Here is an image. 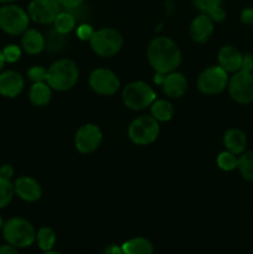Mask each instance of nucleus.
<instances>
[{"label":"nucleus","mask_w":253,"mask_h":254,"mask_svg":"<svg viewBox=\"0 0 253 254\" xmlns=\"http://www.w3.org/2000/svg\"><path fill=\"white\" fill-rule=\"evenodd\" d=\"M149 64L158 73H170L176 71L181 64V51L173 39L158 36L153 39L146 49Z\"/></svg>","instance_id":"obj_1"},{"label":"nucleus","mask_w":253,"mask_h":254,"mask_svg":"<svg viewBox=\"0 0 253 254\" xmlns=\"http://www.w3.org/2000/svg\"><path fill=\"white\" fill-rule=\"evenodd\" d=\"M78 79V66L71 59L57 60L47 68L46 82L54 91H69V89H72L76 86Z\"/></svg>","instance_id":"obj_2"},{"label":"nucleus","mask_w":253,"mask_h":254,"mask_svg":"<svg viewBox=\"0 0 253 254\" xmlns=\"http://www.w3.org/2000/svg\"><path fill=\"white\" fill-rule=\"evenodd\" d=\"M2 236L6 243L15 248H26L36 242V230L30 221L22 217H12L4 222Z\"/></svg>","instance_id":"obj_3"},{"label":"nucleus","mask_w":253,"mask_h":254,"mask_svg":"<svg viewBox=\"0 0 253 254\" xmlns=\"http://www.w3.org/2000/svg\"><path fill=\"white\" fill-rule=\"evenodd\" d=\"M122 99L126 108L131 111H143L154 103L156 93L145 82L134 81L124 87Z\"/></svg>","instance_id":"obj_4"},{"label":"nucleus","mask_w":253,"mask_h":254,"mask_svg":"<svg viewBox=\"0 0 253 254\" xmlns=\"http://www.w3.org/2000/svg\"><path fill=\"white\" fill-rule=\"evenodd\" d=\"M91 49L101 57H113L123 47V36L113 27H102L94 31L89 40Z\"/></svg>","instance_id":"obj_5"},{"label":"nucleus","mask_w":253,"mask_h":254,"mask_svg":"<svg viewBox=\"0 0 253 254\" xmlns=\"http://www.w3.org/2000/svg\"><path fill=\"white\" fill-rule=\"evenodd\" d=\"M160 124L151 116H141L134 119L128 127V136L135 145H149L158 139Z\"/></svg>","instance_id":"obj_6"},{"label":"nucleus","mask_w":253,"mask_h":254,"mask_svg":"<svg viewBox=\"0 0 253 254\" xmlns=\"http://www.w3.org/2000/svg\"><path fill=\"white\" fill-rule=\"evenodd\" d=\"M30 16L22 7L5 4L0 7V29L9 35H22L29 29Z\"/></svg>","instance_id":"obj_7"},{"label":"nucleus","mask_w":253,"mask_h":254,"mask_svg":"<svg viewBox=\"0 0 253 254\" xmlns=\"http://www.w3.org/2000/svg\"><path fill=\"white\" fill-rule=\"evenodd\" d=\"M228 73L217 64L203 69L197 78L198 91L206 96H216L227 88Z\"/></svg>","instance_id":"obj_8"},{"label":"nucleus","mask_w":253,"mask_h":254,"mask_svg":"<svg viewBox=\"0 0 253 254\" xmlns=\"http://www.w3.org/2000/svg\"><path fill=\"white\" fill-rule=\"evenodd\" d=\"M230 97L238 104H250L253 102V73L238 71L228 79Z\"/></svg>","instance_id":"obj_9"},{"label":"nucleus","mask_w":253,"mask_h":254,"mask_svg":"<svg viewBox=\"0 0 253 254\" xmlns=\"http://www.w3.org/2000/svg\"><path fill=\"white\" fill-rule=\"evenodd\" d=\"M89 87L99 96H113L121 87L118 76L112 69L96 68L91 72L88 78Z\"/></svg>","instance_id":"obj_10"},{"label":"nucleus","mask_w":253,"mask_h":254,"mask_svg":"<svg viewBox=\"0 0 253 254\" xmlns=\"http://www.w3.org/2000/svg\"><path fill=\"white\" fill-rule=\"evenodd\" d=\"M103 134L101 128L93 123L79 127L74 135V146L81 154H91L101 146Z\"/></svg>","instance_id":"obj_11"},{"label":"nucleus","mask_w":253,"mask_h":254,"mask_svg":"<svg viewBox=\"0 0 253 254\" xmlns=\"http://www.w3.org/2000/svg\"><path fill=\"white\" fill-rule=\"evenodd\" d=\"M57 0H31L27 6L30 20L39 25L54 24L55 19L61 11Z\"/></svg>","instance_id":"obj_12"},{"label":"nucleus","mask_w":253,"mask_h":254,"mask_svg":"<svg viewBox=\"0 0 253 254\" xmlns=\"http://www.w3.org/2000/svg\"><path fill=\"white\" fill-rule=\"evenodd\" d=\"M14 192L25 202H36L42 196L41 186L31 176L17 178L14 183Z\"/></svg>","instance_id":"obj_13"},{"label":"nucleus","mask_w":253,"mask_h":254,"mask_svg":"<svg viewBox=\"0 0 253 254\" xmlns=\"http://www.w3.org/2000/svg\"><path fill=\"white\" fill-rule=\"evenodd\" d=\"M215 22L208 15L200 14L191 21L190 36L197 44H205L212 37Z\"/></svg>","instance_id":"obj_14"},{"label":"nucleus","mask_w":253,"mask_h":254,"mask_svg":"<svg viewBox=\"0 0 253 254\" xmlns=\"http://www.w3.org/2000/svg\"><path fill=\"white\" fill-rule=\"evenodd\" d=\"M24 78L21 74L12 69L0 72V94L7 98H15L24 89Z\"/></svg>","instance_id":"obj_15"},{"label":"nucleus","mask_w":253,"mask_h":254,"mask_svg":"<svg viewBox=\"0 0 253 254\" xmlns=\"http://www.w3.org/2000/svg\"><path fill=\"white\" fill-rule=\"evenodd\" d=\"M243 54L231 45H225L220 49L217 54L218 66L222 67L227 73H236L241 71L242 67Z\"/></svg>","instance_id":"obj_16"},{"label":"nucleus","mask_w":253,"mask_h":254,"mask_svg":"<svg viewBox=\"0 0 253 254\" xmlns=\"http://www.w3.org/2000/svg\"><path fill=\"white\" fill-rule=\"evenodd\" d=\"M163 92L170 98H180L188 89V79L183 73L173 71L165 74L163 84Z\"/></svg>","instance_id":"obj_17"},{"label":"nucleus","mask_w":253,"mask_h":254,"mask_svg":"<svg viewBox=\"0 0 253 254\" xmlns=\"http://www.w3.org/2000/svg\"><path fill=\"white\" fill-rule=\"evenodd\" d=\"M247 135L245 131L238 128H230L228 130H226L225 135H223V145H225L226 150L238 156L245 153L247 149Z\"/></svg>","instance_id":"obj_18"},{"label":"nucleus","mask_w":253,"mask_h":254,"mask_svg":"<svg viewBox=\"0 0 253 254\" xmlns=\"http://www.w3.org/2000/svg\"><path fill=\"white\" fill-rule=\"evenodd\" d=\"M21 46L25 52L29 55H39L45 50L44 34L36 29H27L22 34Z\"/></svg>","instance_id":"obj_19"},{"label":"nucleus","mask_w":253,"mask_h":254,"mask_svg":"<svg viewBox=\"0 0 253 254\" xmlns=\"http://www.w3.org/2000/svg\"><path fill=\"white\" fill-rule=\"evenodd\" d=\"M52 97V88L47 82H35L29 92V99L34 106L44 107L50 103Z\"/></svg>","instance_id":"obj_20"},{"label":"nucleus","mask_w":253,"mask_h":254,"mask_svg":"<svg viewBox=\"0 0 253 254\" xmlns=\"http://www.w3.org/2000/svg\"><path fill=\"white\" fill-rule=\"evenodd\" d=\"M123 254H154V246L144 237L130 238L122 245Z\"/></svg>","instance_id":"obj_21"},{"label":"nucleus","mask_w":253,"mask_h":254,"mask_svg":"<svg viewBox=\"0 0 253 254\" xmlns=\"http://www.w3.org/2000/svg\"><path fill=\"white\" fill-rule=\"evenodd\" d=\"M150 113L153 118L160 122H169L174 117L175 109L173 103L168 99H155L154 103L150 106Z\"/></svg>","instance_id":"obj_22"},{"label":"nucleus","mask_w":253,"mask_h":254,"mask_svg":"<svg viewBox=\"0 0 253 254\" xmlns=\"http://www.w3.org/2000/svg\"><path fill=\"white\" fill-rule=\"evenodd\" d=\"M77 24L76 15L72 11H67V10H61L59 15L56 16L54 21V27L61 34H69L73 31Z\"/></svg>","instance_id":"obj_23"},{"label":"nucleus","mask_w":253,"mask_h":254,"mask_svg":"<svg viewBox=\"0 0 253 254\" xmlns=\"http://www.w3.org/2000/svg\"><path fill=\"white\" fill-rule=\"evenodd\" d=\"M44 37H45V50H47V51L50 52L61 51L67 42L66 35L59 32L55 27L45 32Z\"/></svg>","instance_id":"obj_24"},{"label":"nucleus","mask_w":253,"mask_h":254,"mask_svg":"<svg viewBox=\"0 0 253 254\" xmlns=\"http://www.w3.org/2000/svg\"><path fill=\"white\" fill-rule=\"evenodd\" d=\"M237 170L246 181L253 183V150H246L238 156Z\"/></svg>","instance_id":"obj_25"},{"label":"nucleus","mask_w":253,"mask_h":254,"mask_svg":"<svg viewBox=\"0 0 253 254\" xmlns=\"http://www.w3.org/2000/svg\"><path fill=\"white\" fill-rule=\"evenodd\" d=\"M36 242L40 250L44 252L51 251L56 243V233L51 227H41L36 232Z\"/></svg>","instance_id":"obj_26"},{"label":"nucleus","mask_w":253,"mask_h":254,"mask_svg":"<svg viewBox=\"0 0 253 254\" xmlns=\"http://www.w3.org/2000/svg\"><path fill=\"white\" fill-rule=\"evenodd\" d=\"M216 161H217V166L221 170L228 173V171H233L237 169L238 155H236V154L231 153L228 150L221 151L217 155V160Z\"/></svg>","instance_id":"obj_27"},{"label":"nucleus","mask_w":253,"mask_h":254,"mask_svg":"<svg viewBox=\"0 0 253 254\" xmlns=\"http://www.w3.org/2000/svg\"><path fill=\"white\" fill-rule=\"evenodd\" d=\"M14 195V184L9 179L0 176V208L6 207L11 202Z\"/></svg>","instance_id":"obj_28"},{"label":"nucleus","mask_w":253,"mask_h":254,"mask_svg":"<svg viewBox=\"0 0 253 254\" xmlns=\"http://www.w3.org/2000/svg\"><path fill=\"white\" fill-rule=\"evenodd\" d=\"M192 4L201 14H208L216 7L222 6V0H192Z\"/></svg>","instance_id":"obj_29"},{"label":"nucleus","mask_w":253,"mask_h":254,"mask_svg":"<svg viewBox=\"0 0 253 254\" xmlns=\"http://www.w3.org/2000/svg\"><path fill=\"white\" fill-rule=\"evenodd\" d=\"M1 51L5 62H7V64H15V62L19 61L20 57H21V49H20L17 45H7V46H5Z\"/></svg>","instance_id":"obj_30"},{"label":"nucleus","mask_w":253,"mask_h":254,"mask_svg":"<svg viewBox=\"0 0 253 254\" xmlns=\"http://www.w3.org/2000/svg\"><path fill=\"white\" fill-rule=\"evenodd\" d=\"M27 77L34 83L35 82H46L47 68H45L44 66H32L27 71Z\"/></svg>","instance_id":"obj_31"},{"label":"nucleus","mask_w":253,"mask_h":254,"mask_svg":"<svg viewBox=\"0 0 253 254\" xmlns=\"http://www.w3.org/2000/svg\"><path fill=\"white\" fill-rule=\"evenodd\" d=\"M94 34V29L92 27V25L87 24V22H82L77 26L76 35L81 41H89L92 39Z\"/></svg>","instance_id":"obj_32"},{"label":"nucleus","mask_w":253,"mask_h":254,"mask_svg":"<svg viewBox=\"0 0 253 254\" xmlns=\"http://www.w3.org/2000/svg\"><path fill=\"white\" fill-rule=\"evenodd\" d=\"M61 9L67 11H76L83 5L84 0H57Z\"/></svg>","instance_id":"obj_33"},{"label":"nucleus","mask_w":253,"mask_h":254,"mask_svg":"<svg viewBox=\"0 0 253 254\" xmlns=\"http://www.w3.org/2000/svg\"><path fill=\"white\" fill-rule=\"evenodd\" d=\"M242 71L251 72L253 73V55L250 52H246L242 56V67H241Z\"/></svg>","instance_id":"obj_34"},{"label":"nucleus","mask_w":253,"mask_h":254,"mask_svg":"<svg viewBox=\"0 0 253 254\" xmlns=\"http://www.w3.org/2000/svg\"><path fill=\"white\" fill-rule=\"evenodd\" d=\"M240 19L245 25L253 26V7H245V9L241 11Z\"/></svg>","instance_id":"obj_35"},{"label":"nucleus","mask_w":253,"mask_h":254,"mask_svg":"<svg viewBox=\"0 0 253 254\" xmlns=\"http://www.w3.org/2000/svg\"><path fill=\"white\" fill-rule=\"evenodd\" d=\"M206 15H208V16L212 19L213 22H221V21H223V20H225L226 11L223 10L222 6H218V7H216V9H213L212 11L208 12V14H206Z\"/></svg>","instance_id":"obj_36"},{"label":"nucleus","mask_w":253,"mask_h":254,"mask_svg":"<svg viewBox=\"0 0 253 254\" xmlns=\"http://www.w3.org/2000/svg\"><path fill=\"white\" fill-rule=\"evenodd\" d=\"M12 175H14V169H12L11 165H9V164H5V165H2L1 168H0V176L1 178H5V179H11Z\"/></svg>","instance_id":"obj_37"},{"label":"nucleus","mask_w":253,"mask_h":254,"mask_svg":"<svg viewBox=\"0 0 253 254\" xmlns=\"http://www.w3.org/2000/svg\"><path fill=\"white\" fill-rule=\"evenodd\" d=\"M102 254H123V251H122V246L111 245L107 248H104Z\"/></svg>","instance_id":"obj_38"},{"label":"nucleus","mask_w":253,"mask_h":254,"mask_svg":"<svg viewBox=\"0 0 253 254\" xmlns=\"http://www.w3.org/2000/svg\"><path fill=\"white\" fill-rule=\"evenodd\" d=\"M0 254H19V253H17L16 248H15L14 246L6 243V245L0 246Z\"/></svg>","instance_id":"obj_39"},{"label":"nucleus","mask_w":253,"mask_h":254,"mask_svg":"<svg viewBox=\"0 0 253 254\" xmlns=\"http://www.w3.org/2000/svg\"><path fill=\"white\" fill-rule=\"evenodd\" d=\"M164 78H165V74L155 72V74H154V83L158 84V86H161L164 82Z\"/></svg>","instance_id":"obj_40"},{"label":"nucleus","mask_w":253,"mask_h":254,"mask_svg":"<svg viewBox=\"0 0 253 254\" xmlns=\"http://www.w3.org/2000/svg\"><path fill=\"white\" fill-rule=\"evenodd\" d=\"M4 64H5V60H4V56H2V51L0 50V71L2 69Z\"/></svg>","instance_id":"obj_41"},{"label":"nucleus","mask_w":253,"mask_h":254,"mask_svg":"<svg viewBox=\"0 0 253 254\" xmlns=\"http://www.w3.org/2000/svg\"><path fill=\"white\" fill-rule=\"evenodd\" d=\"M14 1H16V0H0V2H2V4H11Z\"/></svg>","instance_id":"obj_42"},{"label":"nucleus","mask_w":253,"mask_h":254,"mask_svg":"<svg viewBox=\"0 0 253 254\" xmlns=\"http://www.w3.org/2000/svg\"><path fill=\"white\" fill-rule=\"evenodd\" d=\"M44 254H61V253H59V252H55V251H47V252H44Z\"/></svg>","instance_id":"obj_43"},{"label":"nucleus","mask_w":253,"mask_h":254,"mask_svg":"<svg viewBox=\"0 0 253 254\" xmlns=\"http://www.w3.org/2000/svg\"><path fill=\"white\" fill-rule=\"evenodd\" d=\"M2 226H4V221H2V218L0 217V230H2Z\"/></svg>","instance_id":"obj_44"},{"label":"nucleus","mask_w":253,"mask_h":254,"mask_svg":"<svg viewBox=\"0 0 253 254\" xmlns=\"http://www.w3.org/2000/svg\"><path fill=\"white\" fill-rule=\"evenodd\" d=\"M252 27H253V26H252Z\"/></svg>","instance_id":"obj_45"}]
</instances>
